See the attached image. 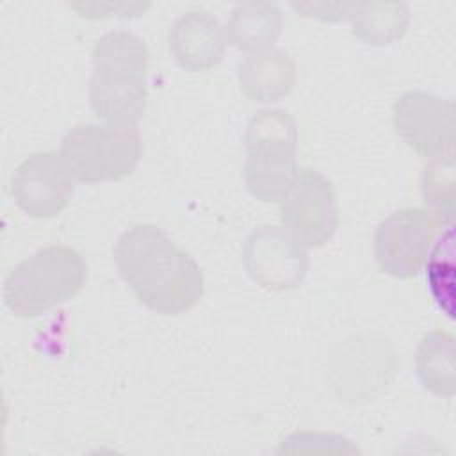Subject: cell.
Instances as JSON below:
<instances>
[{
	"mask_svg": "<svg viewBox=\"0 0 456 456\" xmlns=\"http://www.w3.org/2000/svg\"><path fill=\"white\" fill-rule=\"evenodd\" d=\"M114 262L134 296L155 314L180 315L203 296L198 262L155 224H134L114 246Z\"/></svg>",
	"mask_w": 456,
	"mask_h": 456,
	"instance_id": "1",
	"label": "cell"
},
{
	"mask_svg": "<svg viewBox=\"0 0 456 456\" xmlns=\"http://www.w3.org/2000/svg\"><path fill=\"white\" fill-rule=\"evenodd\" d=\"M148 48L128 30L103 34L93 46L87 96L93 112L107 125L135 126L148 103Z\"/></svg>",
	"mask_w": 456,
	"mask_h": 456,
	"instance_id": "2",
	"label": "cell"
},
{
	"mask_svg": "<svg viewBox=\"0 0 456 456\" xmlns=\"http://www.w3.org/2000/svg\"><path fill=\"white\" fill-rule=\"evenodd\" d=\"M87 280V264L71 246L50 244L9 271L4 303L20 319H36L73 299Z\"/></svg>",
	"mask_w": 456,
	"mask_h": 456,
	"instance_id": "3",
	"label": "cell"
},
{
	"mask_svg": "<svg viewBox=\"0 0 456 456\" xmlns=\"http://www.w3.org/2000/svg\"><path fill=\"white\" fill-rule=\"evenodd\" d=\"M246 160L242 178L260 201H281L299 175V132L283 109L256 110L244 134Z\"/></svg>",
	"mask_w": 456,
	"mask_h": 456,
	"instance_id": "4",
	"label": "cell"
},
{
	"mask_svg": "<svg viewBox=\"0 0 456 456\" xmlns=\"http://www.w3.org/2000/svg\"><path fill=\"white\" fill-rule=\"evenodd\" d=\"M59 153L75 182H118L137 167L142 137L135 126L86 123L64 135Z\"/></svg>",
	"mask_w": 456,
	"mask_h": 456,
	"instance_id": "5",
	"label": "cell"
},
{
	"mask_svg": "<svg viewBox=\"0 0 456 456\" xmlns=\"http://www.w3.org/2000/svg\"><path fill=\"white\" fill-rule=\"evenodd\" d=\"M395 134L415 153L454 164V103L426 91H408L392 107Z\"/></svg>",
	"mask_w": 456,
	"mask_h": 456,
	"instance_id": "6",
	"label": "cell"
},
{
	"mask_svg": "<svg viewBox=\"0 0 456 456\" xmlns=\"http://www.w3.org/2000/svg\"><path fill=\"white\" fill-rule=\"evenodd\" d=\"M438 219L422 207L399 208L385 217L372 240L378 267L397 280L419 274L435 244Z\"/></svg>",
	"mask_w": 456,
	"mask_h": 456,
	"instance_id": "7",
	"label": "cell"
},
{
	"mask_svg": "<svg viewBox=\"0 0 456 456\" xmlns=\"http://www.w3.org/2000/svg\"><path fill=\"white\" fill-rule=\"evenodd\" d=\"M283 228L306 249L324 246L338 228L333 183L319 171L301 169L280 201Z\"/></svg>",
	"mask_w": 456,
	"mask_h": 456,
	"instance_id": "8",
	"label": "cell"
},
{
	"mask_svg": "<svg viewBox=\"0 0 456 456\" xmlns=\"http://www.w3.org/2000/svg\"><path fill=\"white\" fill-rule=\"evenodd\" d=\"M242 265L249 278L265 290L287 292L297 289L308 273V253L285 228L260 226L242 248Z\"/></svg>",
	"mask_w": 456,
	"mask_h": 456,
	"instance_id": "9",
	"label": "cell"
},
{
	"mask_svg": "<svg viewBox=\"0 0 456 456\" xmlns=\"http://www.w3.org/2000/svg\"><path fill=\"white\" fill-rule=\"evenodd\" d=\"M75 178L59 151H37L27 157L11 178L14 203L34 219L59 216L69 203Z\"/></svg>",
	"mask_w": 456,
	"mask_h": 456,
	"instance_id": "10",
	"label": "cell"
},
{
	"mask_svg": "<svg viewBox=\"0 0 456 456\" xmlns=\"http://www.w3.org/2000/svg\"><path fill=\"white\" fill-rule=\"evenodd\" d=\"M167 41L176 64L189 73L212 69L226 50L224 28L208 11H189L178 16Z\"/></svg>",
	"mask_w": 456,
	"mask_h": 456,
	"instance_id": "11",
	"label": "cell"
},
{
	"mask_svg": "<svg viewBox=\"0 0 456 456\" xmlns=\"http://www.w3.org/2000/svg\"><path fill=\"white\" fill-rule=\"evenodd\" d=\"M242 94L251 102L271 103L285 98L296 84V64L281 48L249 53L237 66Z\"/></svg>",
	"mask_w": 456,
	"mask_h": 456,
	"instance_id": "12",
	"label": "cell"
},
{
	"mask_svg": "<svg viewBox=\"0 0 456 456\" xmlns=\"http://www.w3.org/2000/svg\"><path fill=\"white\" fill-rule=\"evenodd\" d=\"M283 12L274 2H240L228 18V41L240 52L256 53L273 48L281 36Z\"/></svg>",
	"mask_w": 456,
	"mask_h": 456,
	"instance_id": "13",
	"label": "cell"
},
{
	"mask_svg": "<svg viewBox=\"0 0 456 456\" xmlns=\"http://www.w3.org/2000/svg\"><path fill=\"white\" fill-rule=\"evenodd\" d=\"M454 372V335L445 330L428 331L415 351V374L420 385L438 397H452L456 390Z\"/></svg>",
	"mask_w": 456,
	"mask_h": 456,
	"instance_id": "14",
	"label": "cell"
},
{
	"mask_svg": "<svg viewBox=\"0 0 456 456\" xmlns=\"http://www.w3.org/2000/svg\"><path fill=\"white\" fill-rule=\"evenodd\" d=\"M353 34L365 45L385 46L399 41L410 25V11L403 2H353L349 12Z\"/></svg>",
	"mask_w": 456,
	"mask_h": 456,
	"instance_id": "15",
	"label": "cell"
},
{
	"mask_svg": "<svg viewBox=\"0 0 456 456\" xmlns=\"http://www.w3.org/2000/svg\"><path fill=\"white\" fill-rule=\"evenodd\" d=\"M428 285L436 305L452 317L454 301V233L445 226L438 242L428 255Z\"/></svg>",
	"mask_w": 456,
	"mask_h": 456,
	"instance_id": "16",
	"label": "cell"
},
{
	"mask_svg": "<svg viewBox=\"0 0 456 456\" xmlns=\"http://www.w3.org/2000/svg\"><path fill=\"white\" fill-rule=\"evenodd\" d=\"M454 164L429 160L422 173V196L428 210L444 226L454 221Z\"/></svg>",
	"mask_w": 456,
	"mask_h": 456,
	"instance_id": "17",
	"label": "cell"
},
{
	"mask_svg": "<svg viewBox=\"0 0 456 456\" xmlns=\"http://www.w3.org/2000/svg\"><path fill=\"white\" fill-rule=\"evenodd\" d=\"M353 2H315V4H292V7L303 16L315 18L321 21L337 23L349 20Z\"/></svg>",
	"mask_w": 456,
	"mask_h": 456,
	"instance_id": "18",
	"label": "cell"
}]
</instances>
